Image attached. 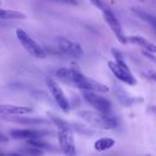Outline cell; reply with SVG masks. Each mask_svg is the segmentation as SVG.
Returning <instances> with one entry per match:
<instances>
[{"instance_id": "1", "label": "cell", "mask_w": 156, "mask_h": 156, "mask_svg": "<svg viewBox=\"0 0 156 156\" xmlns=\"http://www.w3.org/2000/svg\"><path fill=\"white\" fill-rule=\"evenodd\" d=\"M56 74L65 83H67L69 85H73L76 88H79L82 90H91V91H96V93H100V94H104V93L108 91L107 85H105L101 82H98L93 78H89V77L84 76L77 68L62 67L56 72Z\"/></svg>"}, {"instance_id": "2", "label": "cell", "mask_w": 156, "mask_h": 156, "mask_svg": "<svg viewBox=\"0 0 156 156\" xmlns=\"http://www.w3.org/2000/svg\"><path fill=\"white\" fill-rule=\"evenodd\" d=\"M49 116H50V119L52 121V123L57 128V139H58L60 149L62 150V152L65 155L74 156L76 155V146H74V136H73L72 128L63 119H61V118H58L51 113Z\"/></svg>"}, {"instance_id": "3", "label": "cell", "mask_w": 156, "mask_h": 156, "mask_svg": "<svg viewBox=\"0 0 156 156\" xmlns=\"http://www.w3.org/2000/svg\"><path fill=\"white\" fill-rule=\"evenodd\" d=\"M77 116L80 117L83 121H85L88 124L94 126L95 128L99 129H113L117 127V121L110 113L82 110L77 113Z\"/></svg>"}, {"instance_id": "4", "label": "cell", "mask_w": 156, "mask_h": 156, "mask_svg": "<svg viewBox=\"0 0 156 156\" xmlns=\"http://www.w3.org/2000/svg\"><path fill=\"white\" fill-rule=\"evenodd\" d=\"M112 55L115 57V61H108L107 62L110 71L121 82H123L126 84H129V85H134L136 83V79L134 78V76L132 74L130 69L126 65V62L123 60V56L116 49H112Z\"/></svg>"}, {"instance_id": "5", "label": "cell", "mask_w": 156, "mask_h": 156, "mask_svg": "<svg viewBox=\"0 0 156 156\" xmlns=\"http://www.w3.org/2000/svg\"><path fill=\"white\" fill-rule=\"evenodd\" d=\"M15 34L18 39V41L22 44V46L26 49V51L28 54H30L32 56L37 57V58H45L46 57V52L45 50L22 28H17L15 30Z\"/></svg>"}, {"instance_id": "6", "label": "cell", "mask_w": 156, "mask_h": 156, "mask_svg": "<svg viewBox=\"0 0 156 156\" xmlns=\"http://www.w3.org/2000/svg\"><path fill=\"white\" fill-rule=\"evenodd\" d=\"M45 84H46V87H48V89H49V91H50V94H51L54 101L56 102V105H57L65 113H67V112L69 111V102H68V100H67V98H66L63 90H62V89L60 88V85L57 84V82L54 80L52 78H49V77H48V78H45Z\"/></svg>"}, {"instance_id": "7", "label": "cell", "mask_w": 156, "mask_h": 156, "mask_svg": "<svg viewBox=\"0 0 156 156\" xmlns=\"http://www.w3.org/2000/svg\"><path fill=\"white\" fill-rule=\"evenodd\" d=\"M83 96L84 100L91 105L96 111L102 112V113H110L111 111V102L100 95V93L91 91V90H83Z\"/></svg>"}, {"instance_id": "8", "label": "cell", "mask_w": 156, "mask_h": 156, "mask_svg": "<svg viewBox=\"0 0 156 156\" xmlns=\"http://www.w3.org/2000/svg\"><path fill=\"white\" fill-rule=\"evenodd\" d=\"M55 45H56V49L65 55H68L72 57H80L83 55L82 46L78 43L66 37H57L55 39Z\"/></svg>"}, {"instance_id": "9", "label": "cell", "mask_w": 156, "mask_h": 156, "mask_svg": "<svg viewBox=\"0 0 156 156\" xmlns=\"http://www.w3.org/2000/svg\"><path fill=\"white\" fill-rule=\"evenodd\" d=\"M102 16H104V20L105 22L107 23V26L110 27V29L112 30L113 35L117 38V40L121 43V44H127V35L124 34L123 29H122V26L119 23V21L116 18V16L107 9H102Z\"/></svg>"}, {"instance_id": "10", "label": "cell", "mask_w": 156, "mask_h": 156, "mask_svg": "<svg viewBox=\"0 0 156 156\" xmlns=\"http://www.w3.org/2000/svg\"><path fill=\"white\" fill-rule=\"evenodd\" d=\"M32 111H33V108L30 106L0 104V113L1 115H27V113H30Z\"/></svg>"}, {"instance_id": "11", "label": "cell", "mask_w": 156, "mask_h": 156, "mask_svg": "<svg viewBox=\"0 0 156 156\" xmlns=\"http://www.w3.org/2000/svg\"><path fill=\"white\" fill-rule=\"evenodd\" d=\"M44 133L40 130L35 129H13L10 132V135L13 139H34V138H40Z\"/></svg>"}, {"instance_id": "12", "label": "cell", "mask_w": 156, "mask_h": 156, "mask_svg": "<svg viewBox=\"0 0 156 156\" xmlns=\"http://www.w3.org/2000/svg\"><path fill=\"white\" fill-rule=\"evenodd\" d=\"M127 43L138 44L141 48L146 49V51L152 52V54L155 52V49H156L155 45H154V43H151L149 39H146V38H144L141 35H129V37H127Z\"/></svg>"}, {"instance_id": "13", "label": "cell", "mask_w": 156, "mask_h": 156, "mask_svg": "<svg viewBox=\"0 0 156 156\" xmlns=\"http://www.w3.org/2000/svg\"><path fill=\"white\" fill-rule=\"evenodd\" d=\"M0 18L2 20H24L26 15L17 10H9L0 7Z\"/></svg>"}, {"instance_id": "14", "label": "cell", "mask_w": 156, "mask_h": 156, "mask_svg": "<svg viewBox=\"0 0 156 156\" xmlns=\"http://www.w3.org/2000/svg\"><path fill=\"white\" fill-rule=\"evenodd\" d=\"M113 145H115V140H113L112 138H108V136L100 138V139H98V140L94 143V147H95L96 151H105V150H108V149H111Z\"/></svg>"}, {"instance_id": "15", "label": "cell", "mask_w": 156, "mask_h": 156, "mask_svg": "<svg viewBox=\"0 0 156 156\" xmlns=\"http://www.w3.org/2000/svg\"><path fill=\"white\" fill-rule=\"evenodd\" d=\"M141 18H145V21H149V22H151V24L154 26L155 24V21H154V17L152 16H150V15H147V13H144V12H139V11H135Z\"/></svg>"}, {"instance_id": "16", "label": "cell", "mask_w": 156, "mask_h": 156, "mask_svg": "<svg viewBox=\"0 0 156 156\" xmlns=\"http://www.w3.org/2000/svg\"><path fill=\"white\" fill-rule=\"evenodd\" d=\"M89 1H90L95 7H98V9H100V10H102V9H105V7H106V6L102 4V1H101V0H89Z\"/></svg>"}, {"instance_id": "17", "label": "cell", "mask_w": 156, "mask_h": 156, "mask_svg": "<svg viewBox=\"0 0 156 156\" xmlns=\"http://www.w3.org/2000/svg\"><path fill=\"white\" fill-rule=\"evenodd\" d=\"M57 1H62L66 4H71V5H77V0H57Z\"/></svg>"}, {"instance_id": "18", "label": "cell", "mask_w": 156, "mask_h": 156, "mask_svg": "<svg viewBox=\"0 0 156 156\" xmlns=\"http://www.w3.org/2000/svg\"><path fill=\"white\" fill-rule=\"evenodd\" d=\"M139 1H141V2H144V1H145V0H139Z\"/></svg>"}, {"instance_id": "19", "label": "cell", "mask_w": 156, "mask_h": 156, "mask_svg": "<svg viewBox=\"0 0 156 156\" xmlns=\"http://www.w3.org/2000/svg\"><path fill=\"white\" fill-rule=\"evenodd\" d=\"M0 4H1V2H0Z\"/></svg>"}]
</instances>
